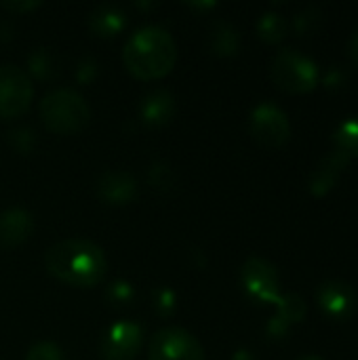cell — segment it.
<instances>
[{
    "mask_svg": "<svg viewBox=\"0 0 358 360\" xmlns=\"http://www.w3.org/2000/svg\"><path fill=\"white\" fill-rule=\"evenodd\" d=\"M335 150L344 152L348 158L358 156V116L344 120L333 135Z\"/></svg>",
    "mask_w": 358,
    "mask_h": 360,
    "instance_id": "obj_19",
    "label": "cell"
},
{
    "mask_svg": "<svg viewBox=\"0 0 358 360\" xmlns=\"http://www.w3.org/2000/svg\"><path fill=\"white\" fill-rule=\"evenodd\" d=\"M34 230V217L19 207L6 209L0 215V245L6 249L23 245Z\"/></svg>",
    "mask_w": 358,
    "mask_h": 360,
    "instance_id": "obj_14",
    "label": "cell"
},
{
    "mask_svg": "<svg viewBox=\"0 0 358 360\" xmlns=\"http://www.w3.org/2000/svg\"><path fill=\"white\" fill-rule=\"evenodd\" d=\"M249 127L253 139L266 148H281L291 137V124L287 114L276 103L270 101H264L257 108H253Z\"/></svg>",
    "mask_w": 358,
    "mask_h": 360,
    "instance_id": "obj_8",
    "label": "cell"
},
{
    "mask_svg": "<svg viewBox=\"0 0 358 360\" xmlns=\"http://www.w3.org/2000/svg\"><path fill=\"white\" fill-rule=\"evenodd\" d=\"M270 76L274 84L287 93H310L317 89L321 72L314 59L308 55L295 51V49H283L274 55L270 65Z\"/></svg>",
    "mask_w": 358,
    "mask_h": 360,
    "instance_id": "obj_4",
    "label": "cell"
},
{
    "mask_svg": "<svg viewBox=\"0 0 358 360\" xmlns=\"http://www.w3.org/2000/svg\"><path fill=\"white\" fill-rule=\"evenodd\" d=\"M317 300L321 310L333 321H348L358 308L357 291L344 281H325L317 291Z\"/></svg>",
    "mask_w": 358,
    "mask_h": 360,
    "instance_id": "obj_10",
    "label": "cell"
},
{
    "mask_svg": "<svg viewBox=\"0 0 358 360\" xmlns=\"http://www.w3.org/2000/svg\"><path fill=\"white\" fill-rule=\"evenodd\" d=\"M46 272L63 285L91 289L106 276L108 262L101 247L84 238L55 243L44 255Z\"/></svg>",
    "mask_w": 358,
    "mask_h": 360,
    "instance_id": "obj_1",
    "label": "cell"
},
{
    "mask_svg": "<svg viewBox=\"0 0 358 360\" xmlns=\"http://www.w3.org/2000/svg\"><path fill=\"white\" fill-rule=\"evenodd\" d=\"M40 118L44 127L55 135L80 133L89 120L91 110L84 97L74 89H53L40 101Z\"/></svg>",
    "mask_w": 358,
    "mask_h": 360,
    "instance_id": "obj_3",
    "label": "cell"
},
{
    "mask_svg": "<svg viewBox=\"0 0 358 360\" xmlns=\"http://www.w3.org/2000/svg\"><path fill=\"white\" fill-rule=\"evenodd\" d=\"M306 312H308V306L302 295H298V293L283 295L276 304V314L270 319V323L266 327L268 338L283 340L295 323H302L306 319Z\"/></svg>",
    "mask_w": 358,
    "mask_h": 360,
    "instance_id": "obj_13",
    "label": "cell"
},
{
    "mask_svg": "<svg viewBox=\"0 0 358 360\" xmlns=\"http://www.w3.org/2000/svg\"><path fill=\"white\" fill-rule=\"evenodd\" d=\"M209 49L219 57H234L241 49V34L228 21H215L209 32Z\"/></svg>",
    "mask_w": 358,
    "mask_h": 360,
    "instance_id": "obj_17",
    "label": "cell"
},
{
    "mask_svg": "<svg viewBox=\"0 0 358 360\" xmlns=\"http://www.w3.org/2000/svg\"><path fill=\"white\" fill-rule=\"evenodd\" d=\"M346 72L342 70V68H331L327 74H325V78H323V82L329 86V89H338V86H342V84H346Z\"/></svg>",
    "mask_w": 358,
    "mask_h": 360,
    "instance_id": "obj_28",
    "label": "cell"
},
{
    "mask_svg": "<svg viewBox=\"0 0 358 360\" xmlns=\"http://www.w3.org/2000/svg\"><path fill=\"white\" fill-rule=\"evenodd\" d=\"M298 360H323L321 356H314V354H308V356H302V359Z\"/></svg>",
    "mask_w": 358,
    "mask_h": 360,
    "instance_id": "obj_32",
    "label": "cell"
},
{
    "mask_svg": "<svg viewBox=\"0 0 358 360\" xmlns=\"http://www.w3.org/2000/svg\"><path fill=\"white\" fill-rule=\"evenodd\" d=\"M241 285L249 293L251 300L260 304H279L281 295V278L276 268L262 257H249L241 268Z\"/></svg>",
    "mask_w": 358,
    "mask_h": 360,
    "instance_id": "obj_7",
    "label": "cell"
},
{
    "mask_svg": "<svg viewBox=\"0 0 358 360\" xmlns=\"http://www.w3.org/2000/svg\"><path fill=\"white\" fill-rule=\"evenodd\" d=\"M8 143H11V148H13L15 152H19V154H30V152H34L38 139H36V135H34L32 129L19 127V129L8 131Z\"/></svg>",
    "mask_w": 358,
    "mask_h": 360,
    "instance_id": "obj_22",
    "label": "cell"
},
{
    "mask_svg": "<svg viewBox=\"0 0 358 360\" xmlns=\"http://www.w3.org/2000/svg\"><path fill=\"white\" fill-rule=\"evenodd\" d=\"M232 360H257L249 350H236L234 352V356H232Z\"/></svg>",
    "mask_w": 358,
    "mask_h": 360,
    "instance_id": "obj_31",
    "label": "cell"
},
{
    "mask_svg": "<svg viewBox=\"0 0 358 360\" xmlns=\"http://www.w3.org/2000/svg\"><path fill=\"white\" fill-rule=\"evenodd\" d=\"M27 70L36 80H42V82L53 80L57 74L53 53L49 49H34L32 55L27 57Z\"/></svg>",
    "mask_w": 358,
    "mask_h": 360,
    "instance_id": "obj_20",
    "label": "cell"
},
{
    "mask_svg": "<svg viewBox=\"0 0 358 360\" xmlns=\"http://www.w3.org/2000/svg\"><path fill=\"white\" fill-rule=\"evenodd\" d=\"M122 63L137 80H160L171 74L177 63L175 38L160 25H143L124 42Z\"/></svg>",
    "mask_w": 358,
    "mask_h": 360,
    "instance_id": "obj_2",
    "label": "cell"
},
{
    "mask_svg": "<svg viewBox=\"0 0 358 360\" xmlns=\"http://www.w3.org/2000/svg\"><path fill=\"white\" fill-rule=\"evenodd\" d=\"M350 158L340 152V150H333L329 152L327 156H323L319 160V165L314 167V171L310 173V179H308V190L312 196H327L333 186L338 184L340 175L344 173V169L348 167Z\"/></svg>",
    "mask_w": 358,
    "mask_h": 360,
    "instance_id": "obj_12",
    "label": "cell"
},
{
    "mask_svg": "<svg viewBox=\"0 0 358 360\" xmlns=\"http://www.w3.org/2000/svg\"><path fill=\"white\" fill-rule=\"evenodd\" d=\"M175 306H177V297H175V293L171 289L156 291V295H154V310L160 316H171L175 312Z\"/></svg>",
    "mask_w": 358,
    "mask_h": 360,
    "instance_id": "obj_26",
    "label": "cell"
},
{
    "mask_svg": "<svg viewBox=\"0 0 358 360\" xmlns=\"http://www.w3.org/2000/svg\"><path fill=\"white\" fill-rule=\"evenodd\" d=\"M25 360H63V352L53 342H38L27 350Z\"/></svg>",
    "mask_w": 358,
    "mask_h": 360,
    "instance_id": "obj_23",
    "label": "cell"
},
{
    "mask_svg": "<svg viewBox=\"0 0 358 360\" xmlns=\"http://www.w3.org/2000/svg\"><path fill=\"white\" fill-rule=\"evenodd\" d=\"M348 55H350L352 63L358 65V30L352 34V38H350V42H348Z\"/></svg>",
    "mask_w": 358,
    "mask_h": 360,
    "instance_id": "obj_30",
    "label": "cell"
},
{
    "mask_svg": "<svg viewBox=\"0 0 358 360\" xmlns=\"http://www.w3.org/2000/svg\"><path fill=\"white\" fill-rule=\"evenodd\" d=\"M141 120L148 127H165L175 116V97L167 89H154L150 91L139 108Z\"/></svg>",
    "mask_w": 358,
    "mask_h": 360,
    "instance_id": "obj_15",
    "label": "cell"
},
{
    "mask_svg": "<svg viewBox=\"0 0 358 360\" xmlns=\"http://www.w3.org/2000/svg\"><path fill=\"white\" fill-rule=\"evenodd\" d=\"M34 101V84L25 70L4 63L0 65V118L15 120L23 116Z\"/></svg>",
    "mask_w": 358,
    "mask_h": 360,
    "instance_id": "obj_5",
    "label": "cell"
},
{
    "mask_svg": "<svg viewBox=\"0 0 358 360\" xmlns=\"http://www.w3.org/2000/svg\"><path fill=\"white\" fill-rule=\"evenodd\" d=\"M148 360H205V348L190 331L165 327L150 340Z\"/></svg>",
    "mask_w": 358,
    "mask_h": 360,
    "instance_id": "obj_6",
    "label": "cell"
},
{
    "mask_svg": "<svg viewBox=\"0 0 358 360\" xmlns=\"http://www.w3.org/2000/svg\"><path fill=\"white\" fill-rule=\"evenodd\" d=\"M148 181H150L152 188H156L160 192H171L175 188V184H177L175 173L167 162H154L148 169Z\"/></svg>",
    "mask_w": 358,
    "mask_h": 360,
    "instance_id": "obj_21",
    "label": "cell"
},
{
    "mask_svg": "<svg viewBox=\"0 0 358 360\" xmlns=\"http://www.w3.org/2000/svg\"><path fill=\"white\" fill-rule=\"evenodd\" d=\"M319 21H321L319 8H306V11H302V13L295 15L293 27H295L298 34H308L310 30H314L319 25Z\"/></svg>",
    "mask_w": 358,
    "mask_h": 360,
    "instance_id": "obj_25",
    "label": "cell"
},
{
    "mask_svg": "<svg viewBox=\"0 0 358 360\" xmlns=\"http://www.w3.org/2000/svg\"><path fill=\"white\" fill-rule=\"evenodd\" d=\"M95 74H97V63L91 59V57H87V59H82L80 63H78V70H76V78L80 80V82H84V84H89L93 78H95Z\"/></svg>",
    "mask_w": 358,
    "mask_h": 360,
    "instance_id": "obj_27",
    "label": "cell"
},
{
    "mask_svg": "<svg viewBox=\"0 0 358 360\" xmlns=\"http://www.w3.org/2000/svg\"><path fill=\"white\" fill-rule=\"evenodd\" d=\"M40 4L38 2H17V0H11V2H0V8H4V11H8V13H13V15H21V13H27V11H34V8H38Z\"/></svg>",
    "mask_w": 358,
    "mask_h": 360,
    "instance_id": "obj_29",
    "label": "cell"
},
{
    "mask_svg": "<svg viewBox=\"0 0 358 360\" xmlns=\"http://www.w3.org/2000/svg\"><path fill=\"white\" fill-rule=\"evenodd\" d=\"M106 297L112 306H127L133 300V287L127 281H116L108 287Z\"/></svg>",
    "mask_w": 358,
    "mask_h": 360,
    "instance_id": "obj_24",
    "label": "cell"
},
{
    "mask_svg": "<svg viewBox=\"0 0 358 360\" xmlns=\"http://www.w3.org/2000/svg\"><path fill=\"white\" fill-rule=\"evenodd\" d=\"M139 194L137 179L127 171H108L97 181V196L110 207L131 205Z\"/></svg>",
    "mask_w": 358,
    "mask_h": 360,
    "instance_id": "obj_11",
    "label": "cell"
},
{
    "mask_svg": "<svg viewBox=\"0 0 358 360\" xmlns=\"http://www.w3.org/2000/svg\"><path fill=\"white\" fill-rule=\"evenodd\" d=\"M87 25L95 36L101 38H114L118 36L124 25H127V15L122 8L114 6V4H99L95 6L89 17H87Z\"/></svg>",
    "mask_w": 358,
    "mask_h": 360,
    "instance_id": "obj_16",
    "label": "cell"
},
{
    "mask_svg": "<svg viewBox=\"0 0 358 360\" xmlns=\"http://www.w3.org/2000/svg\"><path fill=\"white\" fill-rule=\"evenodd\" d=\"M143 346V331L137 323L118 321L110 325L99 344L103 360H135Z\"/></svg>",
    "mask_w": 358,
    "mask_h": 360,
    "instance_id": "obj_9",
    "label": "cell"
},
{
    "mask_svg": "<svg viewBox=\"0 0 358 360\" xmlns=\"http://www.w3.org/2000/svg\"><path fill=\"white\" fill-rule=\"evenodd\" d=\"M289 32V23L281 13L274 11H266L260 19H257V34L264 42L268 44H276L281 42Z\"/></svg>",
    "mask_w": 358,
    "mask_h": 360,
    "instance_id": "obj_18",
    "label": "cell"
}]
</instances>
